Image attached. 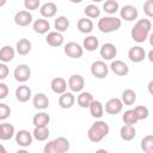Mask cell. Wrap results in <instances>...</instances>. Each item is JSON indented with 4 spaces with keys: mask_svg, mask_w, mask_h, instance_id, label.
Masks as SVG:
<instances>
[{
    "mask_svg": "<svg viewBox=\"0 0 153 153\" xmlns=\"http://www.w3.org/2000/svg\"><path fill=\"white\" fill-rule=\"evenodd\" d=\"M151 27L152 24L148 19H139L130 31L133 41H135L136 43H143L149 36Z\"/></svg>",
    "mask_w": 153,
    "mask_h": 153,
    "instance_id": "6da1fadb",
    "label": "cell"
},
{
    "mask_svg": "<svg viewBox=\"0 0 153 153\" xmlns=\"http://www.w3.org/2000/svg\"><path fill=\"white\" fill-rule=\"evenodd\" d=\"M110 131L109 124L105 121H96L87 130V137L91 142H100Z\"/></svg>",
    "mask_w": 153,
    "mask_h": 153,
    "instance_id": "7a4b0ae2",
    "label": "cell"
},
{
    "mask_svg": "<svg viewBox=\"0 0 153 153\" xmlns=\"http://www.w3.org/2000/svg\"><path fill=\"white\" fill-rule=\"evenodd\" d=\"M122 25V20L117 17H112V16H109V17H103L98 20V29L100 32L103 33H110V32H114L116 30H118Z\"/></svg>",
    "mask_w": 153,
    "mask_h": 153,
    "instance_id": "3957f363",
    "label": "cell"
},
{
    "mask_svg": "<svg viewBox=\"0 0 153 153\" xmlns=\"http://www.w3.org/2000/svg\"><path fill=\"white\" fill-rule=\"evenodd\" d=\"M69 149V141L66 137H56L53 141L45 143L43 151L44 153H65Z\"/></svg>",
    "mask_w": 153,
    "mask_h": 153,
    "instance_id": "277c9868",
    "label": "cell"
},
{
    "mask_svg": "<svg viewBox=\"0 0 153 153\" xmlns=\"http://www.w3.org/2000/svg\"><path fill=\"white\" fill-rule=\"evenodd\" d=\"M91 73L97 79H104L105 76H108L109 67L106 66V63L104 61L98 60V61H94L91 65Z\"/></svg>",
    "mask_w": 153,
    "mask_h": 153,
    "instance_id": "5b68a950",
    "label": "cell"
},
{
    "mask_svg": "<svg viewBox=\"0 0 153 153\" xmlns=\"http://www.w3.org/2000/svg\"><path fill=\"white\" fill-rule=\"evenodd\" d=\"M65 54L72 59H80L84 54V48L76 42H68L63 48Z\"/></svg>",
    "mask_w": 153,
    "mask_h": 153,
    "instance_id": "8992f818",
    "label": "cell"
},
{
    "mask_svg": "<svg viewBox=\"0 0 153 153\" xmlns=\"http://www.w3.org/2000/svg\"><path fill=\"white\" fill-rule=\"evenodd\" d=\"M13 75H14V79L18 81V82H25L30 79L31 76V69L25 63H22V65H18L16 68H14V72H13Z\"/></svg>",
    "mask_w": 153,
    "mask_h": 153,
    "instance_id": "52a82bcc",
    "label": "cell"
},
{
    "mask_svg": "<svg viewBox=\"0 0 153 153\" xmlns=\"http://www.w3.org/2000/svg\"><path fill=\"white\" fill-rule=\"evenodd\" d=\"M120 14H121V19H123L126 22H134L139 17L137 8L133 5H124L120 10Z\"/></svg>",
    "mask_w": 153,
    "mask_h": 153,
    "instance_id": "ba28073f",
    "label": "cell"
},
{
    "mask_svg": "<svg viewBox=\"0 0 153 153\" xmlns=\"http://www.w3.org/2000/svg\"><path fill=\"white\" fill-rule=\"evenodd\" d=\"M123 109V102L120 98H110L105 103V112L109 115H117Z\"/></svg>",
    "mask_w": 153,
    "mask_h": 153,
    "instance_id": "9c48e42d",
    "label": "cell"
},
{
    "mask_svg": "<svg viewBox=\"0 0 153 153\" xmlns=\"http://www.w3.org/2000/svg\"><path fill=\"white\" fill-rule=\"evenodd\" d=\"M32 139L33 135L26 129H20L16 134V142L20 147H29L32 143Z\"/></svg>",
    "mask_w": 153,
    "mask_h": 153,
    "instance_id": "30bf717a",
    "label": "cell"
},
{
    "mask_svg": "<svg viewBox=\"0 0 153 153\" xmlns=\"http://www.w3.org/2000/svg\"><path fill=\"white\" fill-rule=\"evenodd\" d=\"M128 57L131 62L134 63H139V62H142L145 59H146V51L140 45H135V47H131L128 51Z\"/></svg>",
    "mask_w": 153,
    "mask_h": 153,
    "instance_id": "8fae6325",
    "label": "cell"
},
{
    "mask_svg": "<svg viewBox=\"0 0 153 153\" xmlns=\"http://www.w3.org/2000/svg\"><path fill=\"white\" fill-rule=\"evenodd\" d=\"M85 86V80L80 74H73L68 79V87L72 92H81Z\"/></svg>",
    "mask_w": 153,
    "mask_h": 153,
    "instance_id": "7c38bea8",
    "label": "cell"
},
{
    "mask_svg": "<svg viewBox=\"0 0 153 153\" xmlns=\"http://www.w3.org/2000/svg\"><path fill=\"white\" fill-rule=\"evenodd\" d=\"M14 23L18 26H27L32 23V14L29 11H19L14 14Z\"/></svg>",
    "mask_w": 153,
    "mask_h": 153,
    "instance_id": "4fadbf2b",
    "label": "cell"
},
{
    "mask_svg": "<svg viewBox=\"0 0 153 153\" xmlns=\"http://www.w3.org/2000/svg\"><path fill=\"white\" fill-rule=\"evenodd\" d=\"M68 85V82L63 79V78H61V76H57V78H54L53 80H51V82H50V88H51V91L54 92V93H56V94H62V93H65L66 91H67V86Z\"/></svg>",
    "mask_w": 153,
    "mask_h": 153,
    "instance_id": "5bb4252c",
    "label": "cell"
},
{
    "mask_svg": "<svg viewBox=\"0 0 153 153\" xmlns=\"http://www.w3.org/2000/svg\"><path fill=\"white\" fill-rule=\"evenodd\" d=\"M100 53V56L104 59V60H112L116 57L117 55V48L115 44L112 43H104L99 50Z\"/></svg>",
    "mask_w": 153,
    "mask_h": 153,
    "instance_id": "9a60e30c",
    "label": "cell"
},
{
    "mask_svg": "<svg viewBox=\"0 0 153 153\" xmlns=\"http://www.w3.org/2000/svg\"><path fill=\"white\" fill-rule=\"evenodd\" d=\"M32 97V92L31 88L26 85H20L17 87L16 90V98L18 102L20 103H26L30 100V98Z\"/></svg>",
    "mask_w": 153,
    "mask_h": 153,
    "instance_id": "2e32d148",
    "label": "cell"
},
{
    "mask_svg": "<svg viewBox=\"0 0 153 153\" xmlns=\"http://www.w3.org/2000/svg\"><path fill=\"white\" fill-rule=\"evenodd\" d=\"M63 36L61 32L59 31H51V32H48L47 37H45V42L50 45V47H54V48H57V47H61L63 44Z\"/></svg>",
    "mask_w": 153,
    "mask_h": 153,
    "instance_id": "e0dca14e",
    "label": "cell"
},
{
    "mask_svg": "<svg viewBox=\"0 0 153 153\" xmlns=\"http://www.w3.org/2000/svg\"><path fill=\"white\" fill-rule=\"evenodd\" d=\"M110 69L116 74V75H120V76H124L129 73V67L126 62L121 61V60H115L111 62L110 65Z\"/></svg>",
    "mask_w": 153,
    "mask_h": 153,
    "instance_id": "ac0fdd59",
    "label": "cell"
},
{
    "mask_svg": "<svg viewBox=\"0 0 153 153\" xmlns=\"http://www.w3.org/2000/svg\"><path fill=\"white\" fill-rule=\"evenodd\" d=\"M32 104L36 109L38 110H45L48 106H49V99L47 97V94L39 92V93H36L32 98Z\"/></svg>",
    "mask_w": 153,
    "mask_h": 153,
    "instance_id": "d6986e66",
    "label": "cell"
},
{
    "mask_svg": "<svg viewBox=\"0 0 153 153\" xmlns=\"http://www.w3.org/2000/svg\"><path fill=\"white\" fill-rule=\"evenodd\" d=\"M75 103V97L72 92H65L59 97V105L62 109H71Z\"/></svg>",
    "mask_w": 153,
    "mask_h": 153,
    "instance_id": "ffe728a7",
    "label": "cell"
},
{
    "mask_svg": "<svg viewBox=\"0 0 153 153\" xmlns=\"http://www.w3.org/2000/svg\"><path fill=\"white\" fill-rule=\"evenodd\" d=\"M57 12V6L54 2H45L39 7V13L43 18H53Z\"/></svg>",
    "mask_w": 153,
    "mask_h": 153,
    "instance_id": "44dd1931",
    "label": "cell"
},
{
    "mask_svg": "<svg viewBox=\"0 0 153 153\" xmlns=\"http://www.w3.org/2000/svg\"><path fill=\"white\" fill-rule=\"evenodd\" d=\"M31 48H32V44L27 38H20L16 44V50L22 56L27 55L31 51Z\"/></svg>",
    "mask_w": 153,
    "mask_h": 153,
    "instance_id": "7402d4cb",
    "label": "cell"
},
{
    "mask_svg": "<svg viewBox=\"0 0 153 153\" xmlns=\"http://www.w3.org/2000/svg\"><path fill=\"white\" fill-rule=\"evenodd\" d=\"M121 139L124 141H131L136 136V129L131 124H124L120 130Z\"/></svg>",
    "mask_w": 153,
    "mask_h": 153,
    "instance_id": "603a6c76",
    "label": "cell"
},
{
    "mask_svg": "<svg viewBox=\"0 0 153 153\" xmlns=\"http://www.w3.org/2000/svg\"><path fill=\"white\" fill-rule=\"evenodd\" d=\"M32 29H33L35 32H37L39 35H44V33H47L49 31L50 24H49V22L47 19H43V18L36 19L33 22V24H32Z\"/></svg>",
    "mask_w": 153,
    "mask_h": 153,
    "instance_id": "cb8c5ba5",
    "label": "cell"
},
{
    "mask_svg": "<svg viewBox=\"0 0 153 153\" xmlns=\"http://www.w3.org/2000/svg\"><path fill=\"white\" fill-rule=\"evenodd\" d=\"M49 122H50V116L44 111L37 112L32 118V124L35 127H47Z\"/></svg>",
    "mask_w": 153,
    "mask_h": 153,
    "instance_id": "d4e9b609",
    "label": "cell"
},
{
    "mask_svg": "<svg viewBox=\"0 0 153 153\" xmlns=\"http://www.w3.org/2000/svg\"><path fill=\"white\" fill-rule=\"evenodd\" d=\"M76 27L81 33H90L93 30V22L91 18H80L76 23Z\"/></svg>",
    "mask_w": 153,
    "mask_h": 153,
    "instance_id": "484cf974",
    "label": "cell"
},
{
    "mask_svg": "<svg viewBox=\"0 0 153 153\" xmlns=\"http://www.w3.org/2000/svg\"><path fill=\"white\" fill-rule=\"evenodd\" d=\"M16 135L14 127L11 123H1L0 126V139L1 140H10Z\"/></svg>",
    "mask_w": 153,
    "mask_h": 153,
    "instance_id": "4316f807",
    "label": "cell"
},
{
    "mask_svg": "<svg viewBox=\"0 0 153 153\" xmlns=\"http://www.w3.org/2000/svg\"><path fill=\"white\" fill-rule=\"evenodd\" d=\"M93 102V96L90 93V92H80L78 98H76V103L80 108L82 109H86V108H90L91 103Z\"/></svg>",
    "mask_w": 153,
    "mask_h": 153,
    "instance_id": "83f0119b",
    "label": "cell"
},
{
    "mask_svg": "<svg viewBox=\"0 0 153 153\" xmlns=\"http://www.w3.org/2000/svg\"><path fill=\"white\" fill-rule=\"evenodd\" d=\"M14 49L11 47V45H4L1 49H0V61L1 62H11L14 57Z\"/></svg>",
    "mask_w": 153,
    "mask_h": 153,
    "instance_id": "f1b7e54d",
    "label": "cell"
},
{
    "mask_svg": "<svg viewBox=\"0 0 153 153\" xmlns=\"http://www.w3.org/2000/svg\"><path fill=\"white\" fill-rule=\"evenodd\" d=\"M98 47H99V41L96 36L90 35L86 38H84V41H82V48L86 49L87 51H94Z\"/></svg>",
    "mask_w": 153,
    "mask_h": 153,
    "instance_id": "f546056e",
    "label": "cell"
},
{
    "mask_svg": "<svg viewBox=\"0 0 153 153\" xmlns=\"http://www.w3.org/2000/svg\"><path fill=\"white\" fill-rule=\"evenodd\" d=\"M54 27H55L56 31H59V32H61V33L65 32V31H67L68 27H69V20H68V18L65 17V16L57 17V18L54 20Z\"/></svg>",
    "mask_w": 153,
    "mask_h": 153,
    "instance_id": "4dcf8cb0",
    "label": "cell"
},
{
    "mask_svg": "<svg viewBox=\"0 0 153 153\" xmlns=\"http://www.w3.org/2000/svg\"><path fill=\"white\" fill-rule=\"evenodd\" d=\"M90 114L91 116H93L94 118H100L104 114V108H103V104L99 102V100H94L91 103L90 105Z\"/></svg>",
    "mask_w": 153,
    "mask_h": 153,
    "instance_id": "1f68e13d",
    "label": "cell"
},
{
    "mask_svg": "<svg viewBox=\"0 0 153 153\" xmlns=\"http://www.w3.org/2000/svg\"><path fill=\"white\" fill-rule=\"evenodd\" d=\"M122 102L124 105H133L136 102V93L134 90L131 88H127L122 92V97H121Z\"/></svg>",
    "mask_w": 153,
    "mask_h": 153,
    "instance_id": "d6a6232c",
    "label": "cell"
},
{
    "mask_svg": "<svg viewBox=\"0 0 153 153\" xmlns=\"http://www.w3.org/2000/svg\"><path fill=\"white\" fill-rule=\"evenodd\" d=\"M33 139H36L37 141H44L48 139L49 136V129L48 126L47 127H35L33 131H32Z\"/></svg>",
    "mask_w": 153,
    "mask_h": 153,
    "instance_id": "836d02e7",
    "label": "cell"
},
{
    "mask_svg": "<svg viewBox=\"0 0 153 153\" xmlns=\"http://www.w3.org/2000/svg\"><path fill=\"white\" fill-rule=\"evenodd\" d=\"M122 120H123L124 124H131V126H134L139 121V117H137V115H136V112H135L134 109H129V110L124 111V114L122 116Z\"/></svg>",
    "mask_w": 153,
    "mask_h": 153,
    "instance_id": "e575fe53",
    "label": "cell"
},
{
    "mask_svg": "<svg viewBox=\"0 0 153 153\" xmlns=\"http://www.w3.org/2000/svg\"><path fill=\"white\" fill-rule=\"evenodd\" d=\"M84 13L87 18H91V19H94V18H99L100 16V10L98 6L91 4V5H87L85 8H84Z\"/></svg>",
    "mask_w": 153,
    "mask_h": 153,
    "instance_id": "d590c367",
    "label": "cell"
},
{
    "mask_svg": "<svg viewBox=\"0 0 153 153\" xmlns=\"http://www.w3.org/2000/svg\"><path fill=\"white\" fill-rule=\"evenodd\" d=\"M141 149L145 153L153 152V135H146L141 140Z\"/></svg>",
    "mask_w": 153,
    "mask_h": 153,
    "instance_id": "8d00e7d4",
    "label": "cell"
},
{
    "mask_svg": "<svg viewBox=\"0 0 153 153\" xmlns=\"http://www.w3.org/2000/svg\"><path fill=\"white\" fill-rule=\"evenodd\" d=\"M103 10L109 14H114L120 10V5L117 0H106L103 4Z\"/></svg>",
    "mask_w": 153,
    "mask_h": 153,
    "instance_id": "74e56055",
    "label": "cell"
},
{
    "mask_svg": "<svg viewBox=\"0 0 153 153\" xmlns=\"http://www.w3.org/2000/svg\"><path fill=\"white\" fill-rule=\"evenodd\" d=\"M134 110H135V112H136V115H137V117H139V121H141V120H146V118L148 117V115H149L148 109H147L146 106H143V105L135 106Z\"/></svg>",
    "mask_w": 153,
    "mask_h": 153,
    "instance_id": "f35d334b",
    "label": "cell"
},
{
    "mask_svg": "<svg viewBox=\"0 0 153 153\" xmlns=\"http://www.w3.org/2000/svg\"><path fill=\"white\" fill-rule=\"evenodd\" d=\"M10 115H11V108L5 103H0V120L4 121Z\"/></svg>",
    "mask_w": 153,
    "mask_h": 153,
    "instance_id": "ab89813d",
    "label": "cell"
},
{
    "mask_svg": "<svg viewBox=\"0 0 153 153\" xmlns=\"http://www.w3.org/2000/svg\"><path fill=\"white\" fill-rule=\"evenodd\" d=\"M41 0H24V7L29 11H35L39 7Z\"/></svg>",
    "mask_w": 153,
    "mask_h": 153,
    "instance_id": "60d3db41",
    "label": "cell"
},
{
    "mask_svg": "<svg viewBox=\"0 0 153 153\" xmlns=\"http://www.w3.org/2000/svg\"><path fill=\"white\" fill-rule=\"evenodd\" d=\"M143 13L147 17L153 18V0H146L143 2Z\"/></svg>",
    "mask_w": 153,
    "mask_h": 153,
    "instance_id": "b9f144b4",
    "label": "cell"
},
{
    "mask_svg": "<svg viewBox=\"0 0 153 153\" xmlns=\"http://www.w3.org/2000/svg\"><path fill=\"white\" fill-rule=\"evenodd\" d=\"M10 71H8V67L5 65V62L0 63V80H4L6 79V76L8 75Z\"/></svg>",
    "mask_w": 153,
    "mask_h": 153,
    "instance_id": "7bdbcfd3",
    "label": "cell"
},
{
    "mask_svg": "<svg viewBox=\"0 0 153 153\" xmlns=\"http://www.w3.org/2000/svg\"><path fill=\"white\" fill-rule=\"evenodd\" d=\"M8 94V87L5 82H0V99H5Z\"/></svg>",
    "mask_w": 153,
    "mask_h": 153,
    "instance_id": "ee69618b",
    "label": "cell"
},
{
    "mask_svg": "<svg viewBox=\"0 0 153 153\" xmlns=\"http://www.w3.org/2000/svg\"><path fill=\"white\" fill-rule=\"evenodd\" d=\"M147 90H148L149 94L153 96V80H151V81L148 82V85H147Z\"/></svg>",
    "mask_w": 153,
    "mask_h": 153,
    "instance_id": "f6af8a7d",
    "label": "cell"
},
{
    "mask_svg": "<svg viewBox=\"0 0 153 153\" xmlns=\"http://www.w3.org/2000/svg\"><path fill=\"white\" fill-rule=\"evenodd\" d=\"M147 59L153 63V50H151V51H148V55H147Z\"/></svg>",
    "mask_w": 153,
    "mask_h": 153,
    "instance_id": "bcb514c9",
    "label": "cell"
},
{
    "mask_svg": "<svg viewBox=\"0 0 153 153\" xmlns=\"http://www.w3.org/2000/svg\"><path fill=\"white\" fill-rule=\"evenodd\" d=\"M148 41H149V44L153 47V32L149 33V36H148Z\"/></svg>",
    "mask_w": 153,
    "mask_h": 153,
    "instance_id": "7dc6e473",
    "label": "cell"
},
{
    "mask_svg": "<svg viewBox=\"0 0 153 153\" xmlns=\"http://www.w3.org/2000/svg\"><path fill=\"white\" fill-rule=\"evenodd\" d=\"M71 2H73V4H80V2H82V0H69Z\"/></svg>",
    "mask_w": 153,
    "mask_h": 153,
    "instance_id": "c3c4849f",
    "label": "cell"
},
{
    "mask_svg": "<svg viewBox=\"0 0 153 153\" xmlns=\"http://www.w3.org/2000/svg\"><path fill=\"white\" fill-rule=\"evenodd\" d=\"M6 1H7V0H0V6H1V7H2V6H5Z\"/></svg>",
    "mask_w": 153,
    "mask_h": 153,
    "instance_id": "681fc988",
    "label": "cell"
},
{
    "mask_svg": "<svg viewBox=\"0 0 153 153\" xmlns=\"http://www.w3.org/2000/svg\"><path fill=\"white\" fill-rule=\"evenodd\" d=\"M93 2H100V1H103V0H92Z\"/></svg>",
    "mask_w": 153,
    "mask_h": 153,
    "instance_id": "f907efd6",
    "label": "cell"
}]
</instances>
